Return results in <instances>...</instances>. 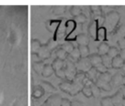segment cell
Returning a JSON list of instances; mask_svg holds the SVG:
<instances>
[{
	"mask_svg": "<svg viewBox=\"0 0 125 106\" xmlns=\"http://www.w3.org/2000/svg\"><path fill=\"white\" fill-rule=\"evenodd\" d=\"M120 21V15L117 11H111L106 14L105 16V23L106 27V31L112 32L117 26L118 25V22Z\"/></svg>",
	"mask_w": 125,
	"mask_h": 106,
	"instance_id": "cell-1",
	"label": "cell"
},
{
	"mask_svg": "<svg viewBox=\"0 0 125 106\" xmlns=\"http://www.w3.org/2000/svg\"><path fill=\"white\" fill-rule=\"evenodd\" d=\"M21 35L19 30L15 27L10 28V33L7 37V42L12 47H15L21 43Z\"/></svg>",
	"mask_w": 125,
	"mask_h": 106,
	"instance_id": "cell-2",
	"label": "cell"
},
{
	"mask_svg": "<svg viewBox=\"0 0 125 106\" xmlns=\"http://www.w3.org/2000/svg\"><path fill=\"white\" fill-rule=\"evenodd\" d=\"M64 72H65V78L69 81H73L76 74L77 72V69H76L75 63H72L70 61H65Z\"/></svg>",
	"mask_w": 125,
	"mask_h": 106,
	"instance_id": "cell-3",
	"label": "cell"
},
{
	"mask_svg": "<svg viewBox=\"0 0 125 106\" xmlns=\"http://www.w3.org/2000/svg\"><path fill=\"white\" fill-rule=\"evenodd\" d=\"M75 66L77 72H83V73H86L92 68L89 57H81L75 63Z\"/></svg>",
	"mask_w": 125,
	"mask_h": 106,
	"instance_id": "cell-4",
	"label": "cell"
},
{
	"mask_svg": "<svg viewBox=\"0 0 125 106\" xmlns=\"http://www.w3.org/2000/svg\"><path fill=\"white\" fill-rule=\"evenodd\" d=\"M61 101V98L59 95H54L51 96L46 102L43 106H60Z\"/></svg>",
	"mask_w": 125,
	"mask_h": 106,
	"instance_id": "cell-5",
	"label": "cell"
},
{
	"mask_svg": "<svg viewBox=\"0 0 125 106\" xmlns=\"http://www.w3.org/2000/svg\"><path fill=\"white\" fill-rule=\"evenodd\" d=\"M123 76H124V75H121L120 73H117L116 75H112V80H111V82H110L112 87V86L117 87V86H121V85H123Z\"/></svg>",
	"mask_w": 125,
	"mask_h": 106,
	"instance_id": "cell-6",
	"label": "cell"
},
{
	"mask_svg": "<svg viewBox=\"0 0 125 106\" xmlns=\"http://www.w3.org/2000/svg\"><path fill=\"white\" fill-rule=\"evenodd\" d=\"M75 40L78 45H89V36L84 33H80V34L77 35Z\"/></svg>",
	"mask_w": 125,
	"mask_h": 106,
	"instance_id": "cell-7",
	"label": "cell"
},
{
	"mask_svg": "<svg viewBox=\"0 0 125 106\" xmlns=\"http://www.w3.org/2000/svg\"><path fill=\"white\" fill-rule=\"evenodd\" d=\"M106 29H105V26H100V27H98L97 33H96V38L95 40L97 41H102L104 42L105 40H106Z\"/></svg>",
	"mask_w": 125,
	"mask_h": 106,
	"instance_id": "cell-8",
	"label": "cell"
},
{
	"mask_svg": "<svg viewBox=\"0 0 125 106\" xmlns=\"http://www.w3.org/2000/svg\"><path fill=\"white\" fill-rule=\"evenodd\" d=\"M125 61L124 59L120 57L119 56H117L116 57L112 58V68H115V69H119L122 68V67L124 66Z\"/></svg>",
	"mask_w": 125,
	"mask_h": 106,
	"instance_id": "cell-9",
	"label": "cell"
},
{
	"mask_svg": "<svg viewBox=\"0 0 125 106\" xmlns=\"http://www.w3.org/2000/svg\"><path fill=\"white\" fill-rule=\"evenodd\" d=\"M86 76L88 77L90 80H92L93 82H95L96 80H97V79L99 78V75L100 74L97 72V70L95 69V68L94 67H92V68H90V69L89 70V71H87L85 73Z\"/></svg>",
	"mask_w": 125,
	"mask_h": 106,
	"instance_id": "cell-10",
	"label": "cell"
},
{
	"mask_svg": "<svg viewBox=\"0 0 125 106\" xmlns=\"http://www.w3.org/2000/svg\"><path fill=\"white\" fill-rule=\"evenodd\" d=\"M54 73V69H53L52 66H51V63H45L43 68V70H42L41 75H42V76L47 78V77L51 76Z\"/></svg>",
	"mask_w": 125,
	"mask_h": 106,
	"instance_id": "cell-11",
	"label": "cell"
},
{
	"mask_svg": "<svg viewBox=\"0 0 125 106\" xmlns=\"http://www.w3.org/2000/svg\"><path fill=\"white\" fill-rule=\"evenodd\" d=\"M98 30V25L96 21H94L90 23V25L89 26V29H88V32H89V34L90 35L91 38H93L94 40H95L96 38V33H97Z\"/></svg>",
	"mask_w": 125,
	"mask_h": 106,
	"instance_id": "cell-12",
	"label": "cell"
},
{
	"mask_svg": "<svg viewBox=\"0 0 125 106\" xmlns=\"http://www.w3.org/2000/svg\"><path fill=\"white\" fill-rule=\"evenodd\" d=\"M83 87V85L82 83L76 82V81L73 80L72 81V90H71V93H70V95L74 96V95L77 94L79 92H81Z\"/></svg>",
	"mask_w": 125,
	"mask_h": 106,
	"instance_id": "cell-13",
	"label": "cell"
},
{
	"mask_svg": "<svg viewBox=\"0 0 125 106\" xmlns=\"http://www.w3.org/2000/svg\"><path fill=\"white\" fill-rule=\"evenodd\" d=\"M88 57H89V62H90L91 66L92 67H95L96 65L101 63V56H100L98 53L89 55Z\"/></svg>",
	"mask_w": 125,
	"mask_h": 106,
	"instance_id": "cell-14",
	"label": "cell"
},
{
	"mask_svg": "<svg viewBox=\"0 0 125 106\" xmlns=\"http://www.w3.org/2000/svg\"><path fill=\"white\" fill-rule=\"evenodd\" d=\"M91 10V15H92V18L94 19V21H96L99 17L102 15V11L101 8L97 5H94V6L90 7Z\"/></svg>",
	"mask_w": 125,
	"mask_h": 106,
	"instance_id": "cell-15",
	"label": "cell"
},
{
	"mask_svg": "<svg viewBox=\"0 0 125 106\" xmlns=\"http://www.w3.org/2000/svg\"><path fill=\"white\" fill-rule=\"evenodd\" d=\"M44 93H44V91H43V87H42L40 85H37V86H35V87L33 88L31 95H32V98H41L42 96H43Z\"/></svg>",
	"mask_w": 125,
	"mask_h": 106,
	"instance_id": "cell-16",
	"label": "cell"
},
{
	"mask_svg": "<svg viewBox=\"0 0 125 106\" xmlns=\"http://www.w3.org/2000/svg\"><path fill=\"white\" fill-rule=\"evenodd\" d=\"M40 86L43 87V91H44V93H54V92L56 91L55 87H54V86H53L52 84H50V82H48V81H41V84H39Z\"/></svg>",
	"mask_w": 125,
	"mask_h": 106,
	"instance_id": "cell-17",
	"label": "cell"
},
{
	"mask_svg": "<svg viewBox=\"0 0 125 106\" xmlns=\"http://www.w3.org/2000/svg\"><path fill=\"white\" fill-rule=\"evenodd\" d=\"M94 84H95L100 90H104V91H111V90H112V86H111L110 83L105 82V81L100 80L99 79H97V80L94 82Z\"/></svg>",
	"mask_w": 125,
	"mask_h": 106,
	"instance_id": "cell-18",
	"label": "cell"
},
{
	"mask_svg": "<svg viewBox=\"0 0 125 106\" xmlns=\"http://www.w3.org/2000/svg\"><path fill=\"white\" fill-rule=\"evenodd\" d=\"M64 64H65V61L60 60V59H58V58H55V59L52 62V63H51V66H52L53 69H54V72H55L64 68Z\"/></svg>",
	"mask_w": 125,
	"mask_h": 106,
	"instance_id": "cell-19",
	"label": "cell"
},
{
	"mask_svg": "<svg viewBox=\"0 0 125 106\" xmlns=\"http://www.w3.org/2000/svg\"><path fill=\"white\" fill-rule=\"evenodd\" d=\"M59 87L61 91H63L64 93H66L68 94H70L72 90V81L66 80L64 81V82H61V84L59 85Z\"/></svg>",
	"mask_w": 125,
	"mask_h": 106,
	"instance_id": "cell-20",
	"label": "cell"
},
{
	"mask_svg": "<svg viewBox=\"0 0 125 106\" xmlns=\"http://www.w3.org/2000/svg\"><path fill=\"white\" fill-rule=\"evenodd\" d=\"M110 48L109 45L105 42H101L100 44V45L98 46V54L100 56H104V55H106L108 52V50Z\"/></svg>",
	"mask_w": 125,
	"mask_h": 106,
	"instance_id": "cell-21",
	"label": "cell"
},
{
	"mask_svg": "<svg viewBox=\"0 0 125 106\" xmlns=\"http://www.w3.org/2000/svg\"><path fill=\"white\" fill-rule=\"evenodd\" d=\"M123 98H124V96H123L122 93H116L114 96H112V100L113 106H122Z\"/></svg>",
	"mask_w": 125,
	"mask_h": 106,
	"instance_id": "cell-22",
	"label": "cell"
},
{
	"mask_svg": "<svg viewBox=\"0 0 125 106\" xmlns=\"http://www.w3.org/2000/svg\"><path fill=\"white\" fill-rule=\"evenodd\" d=\"M112 58H111L107 54L101 56V63L107 69L112 68Z\"/></svg>",
	"mask_w": 125,
	"mask_h": 106,
	"instance_id": "cell-23",
	"label": "cell"
},
{
	"mask_svg": "<svg viewBox=\"0 0 125 106\" xmlns=\"http://www.w3.org/2000/svg\"><path fill=\"white\" fill-rule=\"evenodd\" d=\"M81 57H88L89 56V45H78L77 46Z\"/></svg>",
	"mask_w": 125,
	"mask_h": 106,
	"instance_id": "cell-24",
	"label": "cell"
},
{
	"mask_svg": "<svg viewBox=\"0 0 125 106\" xmlns=\"http://www.w3.org/2000/svg\"><path fill=\"white\" fill-rule=\"evenodd\" d=\"M61 48L63 49V50L65 51L67 54H70L72 52H73V50L75 48V46L73 45V44L72 43V42L70 41H66L65 42V43H63L62 45H61Z\"/></svg>",
	"mask_w": 125,
	"mask_h": 106,
	"instance_id": "cell-25",
	"label": "cell"
},
{
	"mask_svg": "<svg viewBox=\"0 0 125 106\" xmlns=\"http://www.w3.org/2000/svg\"><path fill=\"white\" fill-rule=\"evenodd\" d=\"M55 56H56V58H58V59L65 61V60H66V58H67L68 54L65 52L63 49H61V47H60V48H57V50L55 51Z\"/></svg>",
	"mask_w": 125,
	"mask_h": 106,
	"instance_id": "cell-26",
	"label": "cell"
},
{
	"mask_svg": "<svg viewBox=\"0 0 125 106\" xmlns=\"http://www.w3.org/2000/svg\"><path fill=\"white\" fill-rule=\"evenodd\" d=\"M42 43L38 40H31V48L32 53H37L38 51L41 48Z\"/></svg>",
	"mask_w": 125,
	"mask_h": 106,
	"instance_id": "cell-27",
	"label": "cell"
},
{
	"mask_svg": "<svg viewBox=\"0 0 125 106\" xmlns=\"http://www.w3.org/2000/svg\"><path fill=\"white\" fill-rule=\"evenodd\" d=\"M112 74L109 73V72L107 71V72H105V73L100 74L99 78H98V79L100 80L105 81V82L110 83V82H111V80H112Z\"/></svg>",
	"mask_w": 125,
	"mask_h": 106,
	"instance_id": "cell-28",
	"label": "cell"
},
{
	"mask_svg": "<svg viewBox=\"0 0 125 106\" xmlns=\"http://www.w3.org/2000/svg\"><path fill=\"white\" fill-rule=\"evenodd\" d=\"M44 64L45 63L43 61H40V62H38V63H33V64H32L33 69H34L38 74H41Z\"/></svg>",
	"mask_w": 125,
	"mask_h": 106,
	"instance_id": "cell-29",
	"label": "cell"
},
{
	"mask_svg": "<svg viewBox=\"0 0 125 106\" xmlns=\"http://www.w3.org/2000/svg\"><path fill=\"white\" fill-rule=\"evenodd\" d=\"M107 55L110 56L111 58H114L117 56L119 55V50L116 47H110L108 50V52H107Z\"/></svg>",
	"mask_w": 125,
	"mask_h": 106,
	"instance_id": "cell-30",
	"label": "cell"
},
{
	"mask_svg": "<svg viewBox=\"0 0 125 106\" xmlns=\"http://www.w3.org/2000/svg\"><path fill=\"white\" fill-rule=\"evenodd\" d=\"M74 22L76 23H78V24H83L84 23V22L87 21V17H86V15H84V14H80V15H77V16L74 17Z\"/></svg>",
	"mask_w": 125,
	"mask_h": 106,
	"instance_id": "cell-31",
	"label": "cell"
},
{
	"mask_svg": "<svg viewBox=\"0 0 125 106\" xmlns=\"http://www.w3.org/2000/svg\"><path fill=\"white\" fill-rule=\"evenodd\" d=\"M91 88V92H92V96H94V98H98L100 94V89L96 86L94 83H93L90 86Z\"/></svg>",
	"mask_w": 125,
	"mask_h": 106,
	"instance_id": "cell-32",
	"label": "cell"
},
{
	"mask_svg": "<svg viewBox=\"0 0 125 106\" xmlns=\"http://www.w3.org/2000/svg\"><path fill=\"white\" fill-rule=\"evenodd\" d=\"M100 105L101 106H113L112 100V97H105L100 101Z\"/></svg>",
	"mask_w": 125,
	"mask_h": 106,
	"instance_id": "cell-33",
	"label": "cell"
},
{
	"mask_svg": "<svg viewBox=\"0 0 125 106\" xmlns=\"http://www.w3.org/2000/svg\"><path fill=\"white\" fill-rule=\"evenodd\" d=\"M66 11V7L65 6H55L53 9V13L56 15H62Z\"/></svg>",
	"mask_w": 125,
	"mask_h": 106,
	"instance_id": "cell-34",
	"label": "cell"
},
{
	"mask_svg": "<svg viewBox=\"0 0 125 106\" xmlns=\"http://www.w3.org/2000/svg\"><path fill=\"white\" fill-rule=\"evenodd\" d=\"M81 92L83 93V94L87 98H91L92 96V92H91V88L90 86H83V87L82 88Z\"/></svg>",
	"mask_w": 125,
	"mask_h": 106,
	"instance_id": "cell-35",
	"label": "cell"
},
{
	"mask_svg": "<svg viewBox=\"0 0 125 106\" xmlns=\"http://www.w3.org/2000/svg\"><path fill=\"white\" fill-rule=\"evenodd\" d=\"M70 12H71V15L73 16H77V15L82 14V9L79 6H73L70 10Z\"/></svg>",
	"mask_w": 125,
	"mask_h": 106,
	"instance_id": "cell-36",
	"label": "cell"
},
{
	"mask_svg": "<svg viewBox=\"0 0 125 106\" xmlns=\"http://www.w3.org/2000/svg\"><path fill=\"white\" fill-rule=\"evenodd\" d=\"M85 76H86L85 73H83V72H77V74H76L74 79H73V81L82 83L83 80L84 79V77H85ZM82 84H83V83H82Z\"/></svg>",
	"mask_w": 125,
	"mask_h": 106,
	"instance_id": "cell-37",
	"label": "cell"
},
{
	"mask_svg": "<svg viewBox=\"0 0 125 106\" xmlns=\"http://www.w3.org/2000/svg\"><path fill=\"white\" fill-rule=\"evenodd\" d=\"M75 28V22L74 21H68L66 23V31L67 33H72Z\"/></svg>",
	"mask_w": 125,
	"mask_h": 106,
	"instance_id": "cell-38",
	"label": "cell"
},
{
	"mask_svg": "<svg viewBox=\"0 0 125 106\" xmlns=\"http://www.w3.org/2000/svg\"><path fill=\"white\" fill-rule=\"evenodd\" d=\"M94 68H95V69L97 70V72L99 74L105 73V72H107V70H108L106 68H105V66H104L103 64H102V63H100V64L96 65V66L94 67Z\"/></svg>",
	"mask_w": 125,
	"mask_h": 106,
	"instance_id": "cell-39",
	"label": "cell"
},
{
	"mask_svg": "<svg viewBox=\"0 0 125 106\" xmlns=\"http://www.w3.org/2000/svg\"><path fill=\"white\" fill-rule=\"evenodd\" d=\"M10 106H23V102L20 98H17L12 102Z\"/></svg>",
	"mask_w": 125,
	"mask_h": 106,
	"instance_id": "cell-40",
	"label": "cell"
},
{
	"mask_svg": "<svg viewBox=\"0 0 125 106\" xmlns=\"http://www.w3.org/2000/svg\"><path fill=\"white\" fill-rule=\"evenodd\" d=\"M54 74H55V75L57 77H59V78L61 79H66L65 78V72H64V68H61V69L58 70V71H55Z\"/></svg>",
	"mask_w": 125,
	"mask_h": 106,
	"instance_id": "cell-41",
	"label": "cell"
},
{
	"mask_svg": "<svg viewBox=\"0 0 125 106\" xmlns=\"http://www.w3.org/2000/svg\"><path fill=\"white\" fill-rule=\"evenodd\" d=\"M71 105H72V102L69 99H67V98H61L60 106H71Z\"/></svg>",
	"mask_w": 125,
	"mask_h": 106,
	"instance_id": "cell-42",
	"label": "cell"
},
{
	"mask_svg": "<svg viewBox=\"0 0 125 106\" xmlns=\"http://www.w3.org/2000/svg\"><path fill=\"white\" fill-rule=\"evenodd\" d=\"M82 83H83V86H90L91 85L93 84V81L92 80H89V78H88L87 76H85L84 77V79L83 80V81H82Z\"/></svg>",
	"mask_w": 125,
	"mask_h": 106,
	"instance_id": "cell-43",
	"label": "cell"
},
{
	"mask_svg": "<svg viewBox=\"0 0 125 106\" xmlns=\"http://www.w3.org/2000/svg\"><path fill=\"white\" fill-rule=\"evenodd\" d=\"M117 45H118L119 48L121 49V50H123V49H125V39L123 37V38L119 39L118 41H117Z\"/></svg>",
	"mask_w": 125,
	"mask_h": 106,
	"instance_id": "cell-44",
	"label": "cell"
},
{
	"mask_svg": "<svg viewBox=\"0 0 125 106\" xmlns=\"http://www.w3.org/2000/svg\"><path fill=\"white\" fill-rule=\"evenodd\" d=\"M96 22H97V25H98V27H100V26H103V24L105 23V16L104 15H101L100 17L96 20Z\"/></svg>",
	"mask_w": 125,
	"mask_h": 106,
	"instance_id": "cell-45",
	"label": "cell"
},
{
	"mask_svg": "<svg viewBox=\"0 0 125 106\" xmlns=\"http://www.w3.org/2000/svg\"><path fill=\"white\" fill-rule=\"evenodd\" d=\"M31 60H32L33 63H38V62L42 61L41 58L38 56L37 53H31Z\"/></svg>",
	"mask_w": 125,
	"mask_h": 106,
	"instance_id": "cell-46",
	"label": "cell"
},
{
	"mask_svg": "<svg viewBox=\"0 0 125 106\" xmlns=\"http://www.w3.org/2000/svg\"><path fill=\"white\" fill-rule=\"evenodd\" d=\"M119 56H120L122 59H124L125 61V49H123V50L119 51Z\"/></svg>",
	"mask_w": 125,
	"mask_h": 106,
	"instance_id": "cell-47",
	"label": "cell"
},
{
	"mask_svg": "<svg viewBox=\"0 0 125 106\" xmlns=\"http://www.w3.org/2000/svg\"><path fill=\"white\" fill-rule=\"evenodd\" d=\"M71 106H83V105L82 103L78 101H74V102H72V105Z\"/></svg>",
	"mask_w": 125,
	"mask_h": 106,
	"instance_id": "cell-48",
	"label": "cell"
},
{
	"mask_svg": "<svg viewBox=\"0 0 125 106\" xmlns=\"http://www.w3.org/2000/svg\"><path fill=\"white\" fill-rule=\"evenodd\" d=\"M3 93L0 91V105L3 103Z\"/></svg>",
	"mask_w": 125,
	"mask_h": 106,
	"instance_id": "cell-49",
	"label": "cell"
},
{
	"mask_svg": "<svg viewBox=\"0 0 125 106\" xmlns=\"http://www.w3.org/2000/svg\"><path fill=\"white\" fill-rule=\"evenodd\" d=\"M122 106H125V97L123 98V100H122Z\"/></svg>",
	"mask_w": 125,
	"mask_h": 106,
	"instance_id": "cell-50",
	"label": "cell"
},
{
	"mask_svg": "<svg viewBox=\"0 0 125 106\" xmlns=\"http://www.w3.org/2000/svg\"><path fill=\"white\" fill-rule=\"evenodd\" d=\"M123 85H124V86H125V75H124V76H123Z\"/></svg>",
	"mask_w": 125,
	"mask_h": 106,
	"instance_id": "cell-51",
	"label": "cell"
},
{
	"mask_svg": "<svg viewBox=\"0 0 125 106\" xmlns=\"http://www.w3.org/2000/svg\"><path fill=\"white\" fill-rule=\"evenodd\" d=\"M122 69L124 70V72H125V63H124V66L122 67Z\"/></svg>",
	"mask_w": 125,
	"mask_h": 106,
	"instance_id": "cell-52",
	"label": "cell"
},
{
	"mask_svg": "<svg viewBox=\"0 0 125 106\" xmlns=\"http://www.w3.org/2000/svg\"><path fill=\"white\" fill-rule=\"evenodd\" d=\"M124 39H125V33H124Z\"/></svg>",
	"mask_w": 125,
	"mask_h": 106,
	"instance_id": "cell-53",
	"label": "cell"
}]
</instances>
